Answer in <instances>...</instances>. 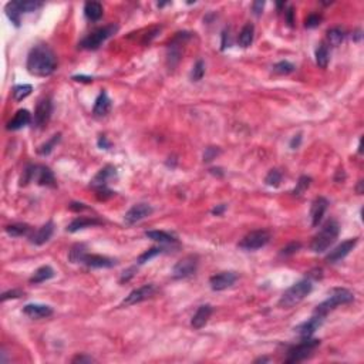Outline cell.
<instances>
[{"label":"cell","mask_w":364,"mask_h":364,"mask_svg":"<svg viewBox=\"0 0 364 364\" xmlns=\"http://www.w3.org/2000/svg\"><path fill=\"white\" fill-rule=\"evenodd\" d=\"M84 15L90 22H98L102 17V4L100 1H87L84 6Z\"/></svg>","instance_id":"d4e9b609"},{"label":"cell","mask_w":364,"mask_h":364,"mask_svg":"<svg viewBox=\"0 0 364 364\" xmlns=\"http://www.w3.org/2000/svg\"><path fill=\"white\" fill-rule=\"evenodd\" d=\"M269 362V359L267 357H259V359H256L255 360V363H267Z\"/></svg>","instance_id":"9f6ffc18"},{"label":"cell","mask_w":364,"mask_h":364,"mask_svg":"<svg viewBox=\"0 0 364 364\" xmlns=\"http://www.w3.org/2000/svg\"><path fill=\"white\" fill-rule=\"evenodd\" d=\"M319 346H320V340L307 337L302 343H299L297 346H293L288 351L286 363H300V362L306 360Z\"/></svg>","instance_id":"52a82bcc"},{"label":"cell","mask_w":364,"mask_h":364,"mask_svg":"<svg viewBox=\"0 0 364 364\" xmlns=\"http://www.w3.org/2000/svg\"><path fill=\"white\" fill-rule=\"evenodd\" d=\"M273 72L276 74H291V72H294V66L291 64V61L282 60V61H279L273 66Z\"/></svg>","instance_id":"f35d334b"},{"label":"cell","mask_w":364,"mask_h":364,"mask_svg":"<svg viewBox=\"0 0 364 364\" xmlns=\"http://www.w3.org/2000/svg\"><path fill=\"white\" fill-rule=\"evenodd\" d=\"M214 313V307L211 305H202L196 310V313L192 316V320H191V326L194 329H202L205 324L208 323V320L211 319V315Z\"/></svg>","instance_id":"d6986e66"},{"label":"cell","mask_w":364,"mask_h":364,"mask_svg":"<svg viewBox=\"0 0 364 364\" xmlns=\"http://www.w3.org/2000/svg\"><path fill=\"white\" fill-rule=\"evenodd\" d=\"M204 74H205V63L202 61V60H198V61L195 63V66H194L192 73H191V78H192L194 81H199V80H202Z\"/></svg>","instance_id":"60d3db41"},{"label":"cell","mask_w":364,"mask_h":364,"mask_svg":"<svg viewBox=\"0 0 364 364\" xmlns=\"http://www.w3.org/2000/svg\"><path fill=\"white\" fill-rule=\"evenodd\" d=\"M165 249L164 248H160V246H154V248H151L149 250H146V252H144L143 255H140L138 256V265H143V263H146L148 262V261H151L152 258H155L157 255H160V253H162Z\"/></svg>","instance_id":"74e56055"},{"label":"cell","mask_w":364,"mask_h":364,"mask_svg":"<svg viewBox=\"0 0 364 364\" xmlns=\"http://www.w3.org/2000/svg\"><path fill=\"white\" fill-rule=\"evenodd\" d=\"M98 146H100V148H104V149H108V148L111 146V143L107 140V137L101 135V137L98 138Z\"/></svg>","instance_id":"681fc988"},{"label":"cell","mask_w":364,"mask_h":364,"mask_svg":"<svg viewBox=\"0 0 364 364\" xmlns=\"http://www.w3.org/2000/svg\"><path fill=\"white\" fill-rule=\"evenodd\" d=\"M327 206H329V201L323 196H319L313 201L312 208H310V218H312L313 226H319V223L321 222V219L327 211Z\"/></svg>","instance_id":"e0dca14e"},{"label":"cell","mask_w":364,"mask_h":364,"mask_svg":"<svg viewBox=\"0 0 364 364\" xmlns=\"http://www.w3.org/2000/svg\"><path fill=\"white\" fill-rule=\"evenodd\" d=\"M238 280V276L235 272H222L218 275H214V276L209 279V285H211V289L215 291H220L228 289L233 286V283Z\"/></svg>","instance_id":"9a60e30c"},{"label":"cell","mask_w":364,"mask_h":364,"mask_svg":"<svg viewBox=\"0 0 364 364\" xmlns=\"http://www.w3.org/2000/svg\"><path fill=\"white\" fill-rule=\"evenodd\" d=\"M340 232V226L336 220H327L324 223V226L321 228L319 233L313 238L312 243H310V248L315 253H323L326 252L327 249L330 248L333 243L336 242L337 236Z\"/></svg>","instance_id":"7a4b0ae2"},{"label":"cell","mask_w":364,"mask_h":364,"mask_svg":"<svg viewBox=\"0 0 364 364\" xmlns=\"http://www.w3.org/2000/svg\"><path fill=\"white\" fill-rule=\"evenodd\" d=\"M198 269V256H185L176 263L172 269V277L174 279H187L192 276Z\"/></svg>","instance_id":"9c48e42d"},{"label":"cell","mask_w":364,"mask_h":364,"mask_svg":"<svg viewBox=\"0 0 364 364\" xmlns=\"http://www.w3.org/2000/svg\"><path fill=\"white\" fill-rule=\"evenodd\" d=\"M23 294H24V293L22 291H19V289L4 291V293L1 294V302H6L7 299H19V297H22Z\"/></svg>","instance_id":"ee69618b"},{"label":"cell","mask_w":364,"mask_h":364,"mask_svg":"<svg viewBox=\"0 0 364 364\" xmlns=\"http://www.w3.org/2000/svg\"><path fill=\"white\" fill-rule=\"evenodd\" d=\"M102 222L97 218H87V217H80V218L74 219L73 222L67 226V232H77L80 229H84L88 226H96V225H101Z\"/></svg>","instance_id":"cb8c5ba5"},{"label":"cell","mask_w":364,"mask_h":364,"mask_svg":"<svg viewBox=\"0 0 364 364\" xmlns=\"http://www.w3.org/2000/svg\"><path fill=\"white\" fill-rule=\"evenodd\" d=\"M134 270H135V269H134V267H131V269H128L127 272H124V273H122V276H121V282H124V280L127 282V280H128V279H130V277L134 275V273H132Z\"/></svg>","instance_id":"11a10c76"},{"label":"cell","mask_w":364,"mask_h":364,"mask_svg":"<svg viewBox=\"0 0 364 364\" xmlns=\"http://www.w3.org/2000/svg\"><path fill=\"white\" fill-rule=\"evenodd\" d=\"M310 184H312V178H310V176H306V175L300 176V178H299V182H297V185H296V188L293 190V194H294V195H302V194L310 187Z\"/></svg>","instance_id":"ab89813d"},{"label":"cell","mask_w":364,"mask_h":364,"mask_svg":"<svg viewBox=\"0 0 364 364\" xmlns=\"http://www.w3.org/2000/svg\"><path fill=\"white\" fill-rule=\"evenodd\" d=\"M300 143H302V134H297V135H294V137L291 138V149H296V148H299Z\"/></svg>","instance_id":"c3c4849f"},{"label":"cell","mask_w":364,"mask_h":364,"mask_svg":"<svg viewBox=\"0 0 364 364\" xmlns=\"http://www.w3.org/2000/svg\"><path fill=\"white\" fill-rule=\"evenodd\" d=\"M320 23H321L320 15H310L306 19V27H309V29H315V27H317Z\"/></svg>","instance_id":"7bdbcfd3"},{"label":"cell","mask_w":364,"mask_h":364,"mask_svg":"<svg viewBox=\"0 0 364 364\" xmlns=\"http://www.w3.org/2000/svg\"><path fill=\"white\" fill-rule=\"evenodd\" d=\"M117 178V170L113 165H105L102 170L98 171V174L94 176V179L91 181V185L96 190H101V188H107V184L113 179Z\"/></svg>","instance_id":"2e32d148"},{"label":"cell","mask_w":364,"mask_h":364,"mask_svg":"<svg viewBox=\"0 0 364 364\" xmlns=\"http://www.w3.org/2000/svg\"><path fill=\"white\" fill-rule=\"evenodd\" d=\"M285 13H286V20H288L289 26H293V23H294V20H293V9L289 7L288 12H285Z\"/></svg>","instance_id":"db71d44e"},{"label":"cell","mask_w":364,"mask_h":364,"mask_svg":"<svg viewBox=\"0 0 364 364\" xmlns=\"http://www.w3.org/2000/svg\"><path fill=\"white\" fill-rule=\"evenodd\" d=\"M157 293V288L155 285L149 283V285H144L135 291H132L122 302H121V307H128L132 305H137V303H141L144 300H148L149 297H152L154 294Z\"/></svg>","instance_id":"30bf717a"},{"label":"cell","mask_w":364,"mask_h":364,"mask_svg":"<svg viewBox=\"0 0 364 364\" xmlns=\"http://www.w3.org/2000/svg\"><path fill=\"white\" fill-rule=\"evenodd\" d=\"M53 232H54V225H53V222H47V223H44L42 228H39L36 232L30 236V242L40 246V245L46 243V242L53 236Z\"/></svg>","instance_id":"44dd1931"},{"label":"cell","mask_w":364,"mask_h":364,"mask_svg":"<svg viewBox=\"0 0 364 364\" xmlns=\"http://www.w3.org/2000/svg\"><path fill=\"white\" fill-rule=\"evenodd\" d=\"M93 362H96L93 357H90V356H86V354H80V356H75L73 360H72V363H93Z\"/></svg>","instance_id":"7dc6e473"},{"label":"cell","mask_w":364,"mask_h":364,"mask_svg":"<svg viewBox=\"0 0 364 364\" xmlns=\"http://www.w3.org/2000/svg\"><path fill=\"white\" fill-rule=\"evenodd\" d=\"M343 39H344V31L340 27H335L327 31V40L332 46H339L343 42Z\"/></svg>","instance_id":"e575fe53"},{"label":"cell","mask_w":364,"mask_h":364,"mask_svg":"<svg viewBox=\"0 0 364 364\" xmlns=\"http://www.w3.org/2000/svg\"><path fill=\"white\" fill-rule=\"evenodd\" d=\"M118 31V26L117 24H108L100 29L94 30L93 33H90L87 37H84L80 43L81 49L86 50H97L105 40H108L111 36H114Z\"/></svg>","instance_id":"8992f818"},{"label":"cell","mask_w":364,"mask_h":364,"mask_svg":"<svg viewBox=\"0 0 364 364\" xmlns=\"http://www.w3.org/2000/svg\"><path fill=\"white\" fill-rule=\"evenodd\" d=\"M330 61V51L326 44H320L316 49V63L320 69H326Z\"/></svg>","instance_id":"f1b7e54d"},{"label":"cell","mask_w":364,"mask_h":364,"mask_svg":"<svg viewBox=\"0 0 364 364\" xmlns=\"http://www.w3.org/2000/svg\"><path fill=\"white\" fill-rule=\"evenodd\" d=\"M27 72L37 77H47L54 73L57 60L54 51L47 44H37L30 50L27 56Z\"/></svg>","instance_id":"6da1fadb"},{"label":"cell","mask_w":364,"mask_h":364,"mask_svg":"<svg viewBox=\"0 0 364 364\" xmlns=\"http://www.w3.org/2000/svg\"><path fill=\"white\" fill-rule=\"evenodd\" d=\"M51 113H53V102H51V98H50V97L42 98L40 101L37 102L36 110H34V118H33L34 125L39 127V128L46 127V124L50 121Z\"/></svg>","instance_id":"8fae6325"},{"label":"cell","mask_w":364,"mask_h":364,"mask_svg":"<svg viewBox=\"0 0 364 364\" xmlns=\"http://www.w3.org/2000/svg\"><path fill=\"white\" fill-rule=\"evenodd\" d=\"M219 152H220V149H219V148H215V146H208V148L205 149L204 161L205 162H211V161L214 160L217 155H219Z\"/></svg>","instance_id":"b9f144b4"},{"label":"cell","mask_w":364,"mask_h":364,"mask_svg":"<svg viewBox=\"0 0 364 364\" xmlns=\"http://www.w3.org/2000/svg\"><path fill=\"white\" fill-rule=\"evenodd\" d=\"M86 255H87V249H86V246L81 245V243H77V245H74L73 248H72V250H70L69 259L73 263H81Z\"/></svg>","instance_id":"f546056e"},{"label":"cell","mask_w":364,"mask_h":364,"mask_svg":"<svg viewBox=\"0 0 364 364\" xmlns=\"http://www.w3.org/2000/svg\"><path fill=\"white\" fill-rule=\"evenodd\" d=\"M31 122V114H30L27 110H19L15 114V117L7 122V130L9 131H17V130H22L23 127L29 125Z\"/></svg>","instance_id":"ffe728a7"},{"label":"cell","mask_w":364,"mask_h":364,"mask_svg":"<svg viewBox=\"0 0 364 364\" xmlns=\"http://www.w3.org/2000/svg\"><path fill=\"white\" fill-rule=\"evenodd\" d=\"M31 90H33V87L30 84H19L13 88V98L16 101H22L26 97H29Z\"/></svg>","instance_id":"d6a6232c"},{"label":"cell","mask_w":364,"mask_h":364,"mask_svg":"<svg viewBox=\"0 0 364 364\" xmlns=\"http://www.w3.org/2000/svg\"><path fill=\"white\" fill-rule=\"evenodd\" d=\"M225 211H226V205L220 204V205H217V206L212 209V214H214V215H217V217H219V215H222Z\"/></svg>","instance_id":"f907efd6"},{"label":"cell","mask_w":364,"mask_h":364,"mask_svg":"<svg viewBox=\"0 0 364 364\" xmlns=\"http://www.w3.org/2000/svg\"><path fill=\"white\" fill-rule=\"evenodd\" d=\"M353 300H354V294L351 291H347V289H343V288H336V289H332L329 299L324 300L323 303H320L319 306L316 307L315 313L326 317L327 313L335 310L337 306L346 305V303H350Z\"/></svg>","instance_id":"277c9868"},{"label":"cell","mask_w":364,"mask_h":364,"mask_svg":"<svg viewBox=\"0 0 364 364\" xmlns=\"http://www.w3.org/2000/svg\"><path fill=\"white\" fill-rule=\"evenodd\" d=\"M146 236L151 241L160 242V243H174L176 242V236L165 231H146Z\"/></svg>","instance_id":"484cf974"},{"label":"cell","mask_w":364,"mask_h":364,"mask_svg":"<svg viewBox=\"0 0 364 364\" xmlns=\"http://www.w3.org/2000/svg\"><path fill=\"white\" fill-rule=\"evenodd\" d=\"M53 276H54L53 267L46 265V266L39 267V269L33 273V276L30 277V283H43V282L49 280V279H51Z\"/></svg>","instance_id":"83f0119b"},{"label":"cell","mask_w":364,"mask_h":364,"mask_svg":"<svg viewBox=\"0 0 364 364\" xmlns=\"http://www.w3.org/2000/svg\"><path fill=\"white\" fill-rule=\"evenodd\" d=\"M111 111V100L108 97V94L105 91H101L100 96L97 97V100L94 102V107H93V114L94 117H105L108 113Z\"/></svg>","instance_id":"7402d4cb"},{"label":"cell","mask_w":364,"mask_h":364,"mask_svg":"<svg viewBox=\"0 0 364 364\" xmlns=\"http://www.w3.org/2000/svg\"><path fill=\"white\" fill-rule=\"evenodd\" d=\"M17 7L22 13H30V12H36L37 9H40L43 6V3L40 1H16Z\"/></svg>","instance_id":"8d00e7d4"},{"label":"cell","mask_w":364,"mask_h":364,"mask_svg":"<svg viewBox=\"0 0 364 364\" xmlns=\"http://www.w3.org/2000/svg\"><path fill=\"white\" fill-rule=\"evenodd\" d=\"M253 36H255V26L250 24V23L245 24L241 30V33H239V37H238V42L241 44V47L248 49L249 46L252 44V42H253Z\"/></svg>","instance_id":"4316f807"},{"label":"cell","mask_w":364,"mask_h":364,"mask_svg":"<svg viewBox=\"0 0 364 364\" xmlns=\"http://www.w3.org/2000/svg\"><path fill=\"white\" fill-rule=\"evenodd\" d=\"M300 243L299 242H293V243H291V245H288L286 248H283L282 249V255L283 256H289V255H293L294 252H297L299 249H300Z\"/></svg>","instance_id":"f6af8a7d"},{"label":"cell","mask_w":364,"mask_h":364,"mask_svg":"<svg viewBox=\"0 0 364 364\" xmlns=\"http://www.w3.org/2000/svg\"><path fill=\"white\" fill-rule=\"evenodd\" d=\"M152 211H154V209H152L151 205L144 204V202L135 204L132 208L128 209V212H127L125 217H124V220H125L127 225H134V223H137V222L146 219V217H149V215L152 214Z\"/></svg>","instance_id":"7c38bea8"},{"label":"cell","mask_w":364,"mask_h":364,"mask_svg":"<svg viewBox=\"0 0 364 364\" xmlns=\"http://www.w3.org/2000/svg\"><path fill=\"white\" fill-rule=\"evenodd\" d=\"M60 137H61V134H56V135H53V137H51L47 143H44L43 146H40V148L37 149V154H40V155H49V154L53 151L54 146H56L58 141H60Z\"/></svg>","instance_id":"836d02e7"},{"label":"cell","mask_w":364,"mask_h":364,"mask_svg":"<svg viewBox=\"0 0 364 364\" xmlns=\"http://www.w3.org/2000/svg\"><path fill=\"white\" fill-rule=\"evenodd\" d=\"M263 7H265V1H262V0H258V1L252 3V12L256 16L262 15Z\"/></svg>","instance_id":"bcb514c9"},{"label":"cell","mask_w":364,"mask_h":364,"mask_svg":"<svg viewBox=\"0 0 364 364\" xmlns=\"http://www.w3.org/2000/svg\"><path fill=\"white\" fill-rule=\"evenodd\" d=\"M75 81H84V83H91L93 77H87V75H74L73 77Z\"/></svg>","instance_id":"f5cc1de1"},{"label":"cell","mask_w":364,"mask_h":364,"mask_svg":"<svg viewBox=\"0 0 364 364\" xmlns=\"http://www.w3.org/2000/svg\"><path fill=\"white\" fill-rule=\"evenodd\" d=\"M69 208L74 211V212H78V211H84V209H87V206L84 204H78V202H73V204L69 205Z\"/></svg>","instance_id":"816d5d0a"},{"label":"cell","mask_w":364,"mask_h":364,"mask_svg":"<svg viewBox=\"0 0 364 364\" xmlns=\"http://www.w3.org/2000/svg\"><path fill=\"white\" fill-rule=\"evenodd\" d=\"M359 239L357 238H353V239H347L344 242H341L339 246H336L333 250H330V253L326 256V261L329 263H336L341 259H344L350 252L354 249V246L357 245Z\"/></svg>","instance_id":"4fadbf2b"},{"label":"cell","mask_w":364,"mask_h":364,"mask_svg":"<svg viewBox=\"0 0 364 364\" xmlns=\"http://www.w3.org/2000/svg\"><path fill=\"white\" fill-rule=\"evenodd\" d=\"M312 289H313V283H312L310 277L294 283L282 294V297L279 300V306L285 307V309H291V307L296 306L312 291Z\"/></svg>","instance_id":"3957f363"},{"label":"cell","mask_w":364,"mask_h":364,"mask_svg":"<svg viewBox=\"0 0 364 364\" xmlns=\"http://www.w3.org/2000/svg\"><path fill=\"white\" fill-rule=\"evenodd\" d=\"M270 241V233L265 229H259V231H253V232L248 233L241 242H239V248L245 249V250H256L263 246H266Z\"/></svg>","instance_id":"ba28073f"},{"label":"cell","mask_w":364,"mask_h":364,"mask_svg":"<svg viewBox=\"0 0 364 364\" xmlns=\"http://www.w3.org/2000/svg\"><path fill=\"white\" fill-rule=\"evenodd\" d=\"M323 320H324L323 316H319V315L315 313L313 317H310L309 320L303 321V323H300L299 326H296V327H294V333L299 335L300 337H303V339L312 337V336L315 335V332L323 324Z\"/></svg>","instance_id":"5bb4252c"},{"label":"cell","mask_w":364,"mask_h":364,"mask_svg":"<svg viewBox=\"0 0 364 364\" xmlns=\"http://www.w3.org/2000/svg\"><path fill=\"white\" fill-rule=\"evenodd\" d=\"M6 13L9 16V19L12 20V23L15 24V26H20V16H22V12L19 10V7H17V3L16 1H10V3H7V6H6Z\"/></svg>","instance_id":"1f68e13d"},{"label":"cell","mask_w":364,"mask_h":364,"mask_svg":"<svg viewBox=\"0 0 364 364\" xmlns=\"http://www.w3.org/2000/svg\"><path fill=\"white\" fill-rule=\"evenodd\" d=\"M23 313L29 316L30 319H44L53 315V309L47 305H39V303H30L23 309Z\"/></svg>","instance_id":"ac0fdd59"},{"label":"cell","mask_w":364,"mask_h":364,"mask_svg":"<svg viewBox=\"0 0 364 364\" xmlns=\"http://www.w3.org/2000/svg\"><path fill=\"white\" fill-rule=\"evenodd\" d=\"M31 231L27 223H13V225H9L6 226V232L9 233L10 236H24Z\"/></svg>","instance_id":"4dcf8cb0"},{"label":"cell","mask_w":364,"mask_h":364,"mask_svg":"<svg viewBox=\"0 0 364 364\" xmlns=\"http://www.w3.org/2000/svg\"><path fill=\"white\" fill-rule=\"evenodd\" d=\"M265 182H266V185L276 188L282 182V172L279 170H270L266 175V178H265Z\"/></svg>","instance_id":"d590c367"},{"label":"cell","mask_w":364,"mask_h":364,"mask_svg":"<svg viewBox=\"0 0 364 364\" xmlns=\"http://www.w3.org/2000/svg\"><path fill=\"white\" fill-rule=\"evenodd\" d=\"M87 265L88 267H113L116 266V261L107 256H101V255H86L83 262Z\"/></svg>","instance_id":"603a6c76"},{"label":"cell","mask_w":364,"mask_h":364,"mask_svg":"<svg viewBox=\"0 0 364 364\" xmlns=\"http://www.w3.org/2000/svg\"><path fill=\"white\" fill-rule=\"evenodd\" d=\"M31 181H36L39 185L43 187H56V179L54 175L50 171V168L43 165H29L22 176V185H26Z\"/></svg>","instance_id":"5b68a950"}]
</instances>
